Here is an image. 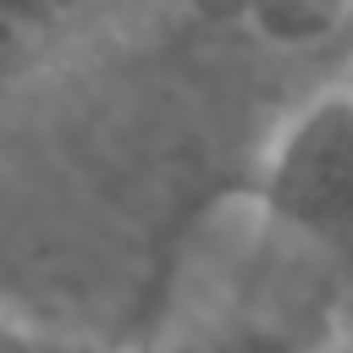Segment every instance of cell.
Masks as SVG:
<instances>
[{
	"instance_id": "1",
	"label": "cell",
	"mask_w": 353,
	"mask_h": 353,
	"mask_svg": "<svg viewBox=\"0 0 353 353\" xmlns=\"http://www.w3.org/2000/svg\"><path fill=\"white\" fill-rule=\"evenodd\" d=\"M265 215L320 254L353 248V88L309 99L265 160Z\"/></svg>"
},
{
	"instance_id": "2",
	"label": "cell",
	"mask_w": 353,
	"mask_h": 353,
	"mask_svg": "<svg viewBox=\"0 0 353 353\" xmlns=\"http://www.w3.org/2000/svg\"><path fill=\"white\" fill-rule=\"evenodd\" d=\"M121 0H0V83L39 72L116 17Z\"/></svg>"
},
{
	"instance_id": "3",
	"label": "cell",
	"mask_w": 353,
	"mask_h": 353,
	"mask_svg": "<svg viewBox=\"0 0 353 353\" xmlns=\"http://www.w3.org/2000/svg\"><path fill=\"white\" fill-rule=\"evenodd\" d=\"M215 353H309V347H303L292 331L270 325V320H248V325L226 331V336L215 342Z\"/></svg>"
},
{
	"instance_id": "4",
	"label": "cell",
	"mask_w": 353,
	"mask_h": 353,
	"mask_svg": "<svg viewBox=\"0 0 353 353\" xmlns=\"http://www.w3.org/2000/svg\"><path fill=\"white\" fill-rule=\"evenodd\" d=\"M0 353H105V347L66 342V336H50V331H33V325H17V320H0Z\"/></svg>"
},
{
	"instance_id": "5",
	"label": "cell",
	"mask_w": 353,
	"mask_h": 353,
	"mask_svg": "<svg viewBox=\"0 0 353 353\" xmlns=\"http://www.w3.org/2000/svg\"><path fill=\"white\" fill-rule=\"evenodd\" d=\"M347 88H353V72H347Z\"/></svg>"
}]
</instances>
